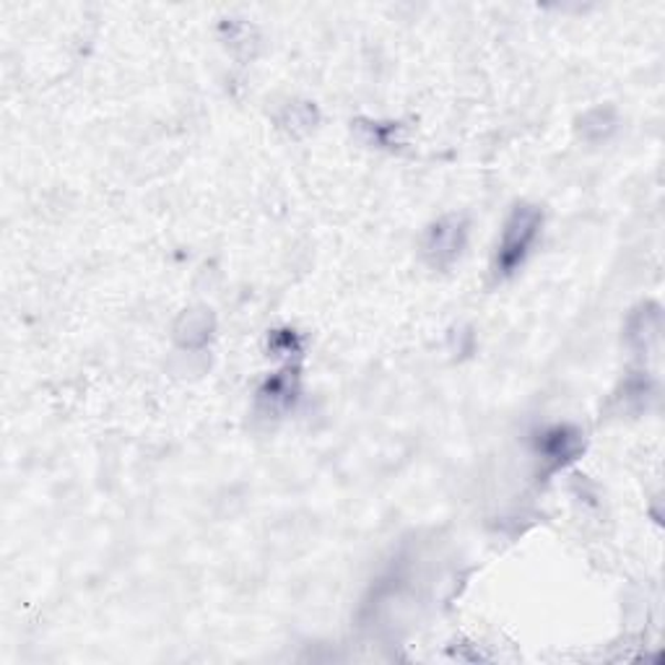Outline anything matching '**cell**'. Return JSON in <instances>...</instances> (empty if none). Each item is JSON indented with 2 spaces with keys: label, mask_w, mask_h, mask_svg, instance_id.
Wrapping results in <instances>:
<instances>
[{
  "label": "cell",
  "mask_w": 665,
  "mask_h": 665,
  "mask_svg": "<svg viewBox=\"0 0 665 665\" xmlns=\"http://www.w3.org/2000/svg\"><path fill=\"white\" fill-rule=\"evenodd\" d=\"M536 453L541 455L543 463H549V468H559L582 453V434L567 424L551 426L538 434Z\"/></svg>",
  "instance_id": "cell-2"
},
{
  "label": "cell",
  "mask_w": 665,
  "mask_h": 665,
  "mask_svg": "<svg viewBox=\"0 0 665 665\" xmlns=\"http://www.w3.org/2000/svg\"><path fill=\"white\" fill-rule=\"evenodd\" d=\"M465 245V226L457 219H442L430 229L424 242V253L430 255V261L440 268H445L461 255Z\"/></svg>",
  "instance_id": "cell-3"
},
{
  "label": "cell",
  "mask_w": 665,
  "mask_h": 665,
  "mask_svg": "<svg viewBox=\"0 0 665 665\" xmlns=\"http://www.w3.org/2000/svg\"><path fill=\"white\" fill-rule=\"evenodd\" d=\"M541 209L528 203L515 205L513 213H509L505 221V229H502L497 255H494V273H497L499 278L513 276V273L528 261L530 250H534L538 234H541Z\"/></svg>",
  "instance_id": "cell-1"
}]
</instances>
